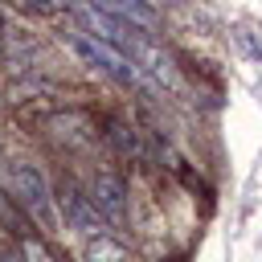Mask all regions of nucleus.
<instances>
[{
	"label": "nucleus",
	"instance_id": "obj_4",
	"mask_svg": "<svg viewBox=\"0 0 262 262\" xmlns=\"http://www.w3.org/2000/svg\"><path fill=\"white\" fill-rule=\"evenodd\" d=\"M82 4H90V8H98L106 16H119V20H127L135 29H156L160 25V12H156L151 0H82Z\"/></svg>",
	"mask_w": 262,
	"mask_h": 262
},
{
	"label": "nucleus",
	"instance_id": "obj_9",
	"mask_svg": "<svg viewBox=\"0 0 262 262\" xmlns=\"http://www.w3.org/2000/svg\"><path fill=\"white\" fill-rule=\"evenodd\" d=\"M33 12H45V16H57V12H70L74 0H25Z\"/></svg>",
	"mask_w": 262,
	"mask_h": 262
},
{
	"label": "nucleus",
	"instance_id": "obj_7",
	"mask_svg": "<svg viewBox=\"0 0 262 262\" xmlns=\"http://www.w3.org/2000/svg\"><path fill=\"white\" fill-rule=\"evenodd\" d=\"M111 139H115V147H119L123 156H143V147H139L135 131H127L123 123H111Z\"/></svg>",
	"mask_w": 262,
	"mask_h": 262
},
{
	"label": "nucleus",
	"instance_id": "obj_1",
	"mask_svg": "<svg viewBox=\"0 0 262 262\" xmlns=\"http://www.w3.org/2000/svg\"><path fill=\"white\" fill-rule=\"evenodd\" d=\"M4 184H8V192L16 196V205H20L41 229H53V225H57L53 188H49L45 172H41L33 160H8V164H4Z\"/></svg>",
	"mask_w": 262,
	"mask_h": 262
},
{
	"label": "nucleus",
	"instance_id": "obj_8",
	"mask_svg": "<svg viewBox=\"0 0 262 262\" xmlns=\"http://www.w3.org/2000/svg\"><path fill=\"white\" fill-rule=\"evenodd\" d=\"M20 258H25V262H57V258H53L41 242H33V237H25V242H20Z\"/></svg>",
	"mask_w": 262,
	"mask_h": 262
},
{
	"label": "nucleus",
	"instance_id": "obj_3",
	"mask_svg": "<svg viewBox=\"0 0 262 262\" xmlns=\"http://www.w3.org/2000/svg\"><path fill=\"white\" fill-rule=\"evenodd\" d=\"M86 196H90V205L102 213V221H111V225H123V221H127V184H123L115 172H94Z\"/></svg>",
	"mask_w": 262,
	"mask_h": 262
},
{
	"label": "nucleus",
	"instance_id": "obj_6",
	"mask_svg": "<svg viewBox=\"0 0 262 262\" xmlns=\"http://www.w3.org/2000/svg\"><path fill=\"white\" fill-rule=\"evenodd\" d=\"M86 262H131V254L115 242V237H106V233H94L90 242H86Z\"/></svg>",
	"mask_w": 262,
	"mask_h": 262
},
{
	"label": "nucleus",
	"instance_id": "obj_2",
	"mask_svg": "<svg viewBox=\"0 0 262 262\" xmlns=\"http://www.w3.org/2000/svg\"><path fill=\"white\" fill-rule=\"evenodd\" d=\"M66 45H70L86 66H94L98 74L115 78L119 86H135V90L147 86V74H143V66H139L131 53H123V49H115V45L90 37V33H66Z\"/></svg>",
	"mask_w": 262,
	"mask_h": 262
},
{
	"label": "nucleus",
	"instance_id": "obj_5",
	"mask_svg": "<svg viewBox=\"0 0 262 262\" xmlns=\"http://www.w3.org/2000/svg\"><path fill=\"white\" fill-rule=\"evenodd\" d=\"M57 209L66 213V221L74 225V229H82V233H102V213L90 205V196L86 192H78V188H66L61 196H57Z\"/></svg>",
	"mask_w": 262,
	"mask_h": 262
}]
</instances>
